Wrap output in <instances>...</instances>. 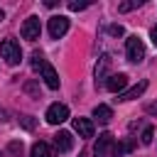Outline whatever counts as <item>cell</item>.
Returning a JSON list of instances; mask_svg holds the SVG:
<instances>
[{"label": "cell", "instance_id": "1", "mask_svg": "<svg viewBox=\"0 0 157 157\" xmlns=\"http://www.w3.org/2000/svg\"><path fill=\"white\" fill-rule=\"evenodd\" d=\"M0 59H5V64H10V66L20 64V61H22V49H20V44H17L15 39L0 42Z\"/></svg>", "mask_w": 157, "mask_h": 157}, {"label": "cell", "instance_id": "2", "mask_svg": "<svg viewBox=\"0 0 157 157\" xmlns=\"http://www.w3.org/2000/svg\"><path fill=\"white\" fill-rule=\"evenodd\" d=\"M125 54H128V61H132V64H140L145 59V44L137 34H130L125 39Z\"/></svg>", "mask_w": 157, "mask_h": 157}, {"label": "cell", "instance_id": "3", "mask_svg": "<svg viewBox=\"0 0 157 157\" xmlns=\"http://www.w3.org/2000/svg\"><path fill=\"white\" fill-rule=\"evenodd\" d=\"M113 147H115V140L110 132H101L96 145H93V155L96 157H113Z\"/></svg>", "mask_w": 157, "mask_h": 157}, {"label": "cell", "instance_id": "4", "mask_svg": "<svg viewBox=\"0 0 157 157\" xmlns=\"http://www.w3.org/2000/svg\"><path fill=\"white\" fill-rule=\"evenodd\" d=\"M49 37L52 39H61L66 32H69V17L66 15H54V17H49Z\"/></svg>", "mask_w": 157, "mask_h": 157}, {"label": "cell", "instance_id": "5", "mask_svg": "<svg viewBox=\"0 0 157 157\" xmlns=\"http://www.w3.org/2000/svg\"><path fill=\"white\" fill-rule=\"evenodd\" d=\"M44 118H47V123H49V125H61V123L69 118V108H66L64 103H52V105L47 108Z\"/></svg>", "mask_w": 157, "mask_h": 157}, {"label": "cell", "instance_id": "6", "mask_svg": "<svg viewBox=\"0 0 157 157\" xmlns=\"http://www.w3.org/2000/svg\"><path fill=\"white\" fill-rule=\"evenodd\" d=\"M39 34H42V25H39V17H27L25 22H22V37L27 39V42H37L39 39Z\"/></svg>", "mask_w": 157, "mask_h": 157}, {"label": "cell", "instance_id": "7", "mask_svg": "<svg viewBox=\"0 0 157 157\" xmlns=\"http://www.w3.org/2000/svg\"><path fill=\"white\" fill-rule=\"evenodd\" d=\"M125 86H128V76L125 74H113V76L105 78V88L113 91V93H118V96L125 91Z\"/></svg>", "mask_w": 157, "mask_h": 157}, {"label": "cell", "instance_id": "8", "mask_svg": "<svg viewBox=\"0 0 157 157\" xmlns=\"http://www.w3.org/2000/svg\"><path fill=\"white\" fill-rule=\"evenodd\" d=\"M54 145H56V150H59V152H69V150L74 147V137H71V132L59 130V132L54 135Z\"/></svg>", "mask_w": 157, "mask_h": 157}, {"label": "cell", "instance_id": "9", "mask_svg": "<svg viewBox=\"0 0 157 157\" xmlns=\"http://www.w3.org/2000/svg\"><path fill=\"white\" fill-rule=\"evenodd\" d=\"M74 130L78 137H93V123L88 118H74Z\"/></svg>", "mask_w": 157, "mask_h": 157}, {"label": "cell", "instance_id": "10", "mask_svg": "<svg viewBox=\"0 0 157 157\" xmlns=\"http://www.w3.org/2000/svg\"><path fill=\"white\" fill-rule=\"evenodd\" d=\"M42 78H44V83H47L49 88H59V74H56V69H54L52 64H44Z\"/></svg>", "mask_w": 157, "mask_h": 157}, {"label": "cell", "instance_id": "11", "mask_svg": "<svg viewBox=\"0 0 157 157\" xmlns=\"http://www.w3.org/2000/svg\"><path fill=\"white\" fill-rule=\"evenodd\" d=\"M145 88H147V81H140L137 86H132V88H128V91H123L118 101H132V98H140V96L145 93Z\"/></svg>", "mask_w": 157, "mask_h": 157}, {"label": "cell", "instance_id": "12", "mask_svg": "<svg viewBox=\"0 0 157 157\" xmlns=\"http://www.w3.org/2000/svg\"><path fill=\"white\" fill-rule=\"evenodd\" d=\"M110 61H113V59H110L108 54H103V56L98 59V64H96V83L105 78V74H108V69H110Z\"/></svg>", "mask_w": 157, "mask_h": 157}, {"label": "cell", "instance_id": "13", "mask_svg": "<svg viewBox=\"0 0 157 157\" xmlns=\"http://www.w3.org/2000/svg\"><path fill=\"white\" fill-rule=\"evenodd\" d=\"M93 118H96L98 123H108V120L113 118V110H110V105H105V103H98V105L93 108Z\"/></svg>", "mask_w": 157, "mask_h": 157}, {"label": "cell", "instance_id": "14", "mask_svg": "<svg viewBox=\"0 0 157 157\" xmlns=\"http://www.w3.org/2000/svg\"><path fill=\"white\" fill-rule=\"evenodd\" d=\"M29 157H54V150H52L47 142H34Z\"/></svg>", "mask_w": 157, "mask_h": 157}, {"label": "cell", "instance_id": "15", "mask_svg": "<svg viewBox=\"0 0 157 157\" xmlns=\"http://www.w3.org/2000/svg\"><path fill=\"white\" fill-rule=\"evenodd\" d=\"M132 147H135V142H132V140H123L120 145H115V147H113V157H123V155H128Z\"/></svg>", "mask_w": 157, "mask_h": 157}, {"label": "cell", "instance_id": "16", "mask_svg": "<svg viewBox=\"0 0 157 157\" xmlns=\"http://www.w3.org/2000/svg\"><path fill=\"white\" fill-rule=\"evenodd\" d=\"M44 64H47V61H44V56H42L39 52H32V69H34V71H42V69H44Z\"/></svg>", "mask_w": 157, "mask_h": 157}, {"label": "cell", "instance_id": "17", "mask_svg": "<svg viewBox=\"0 0 157 157\" xmlns=\"http://www.w3.org/2000/svg\"><path fill=\"white\" fill-rule=\"evenodd\" d=\"M152 137H155V128H152V125H147V128L142 130V137H140V142H142V145H150V142H152Z\"/></svg>", "mask_w": 157, "mask_h": 157}, {"label": "cell", "instance_id": "18", "mask_svg": "<svg viewBox=\"0 0 157 157\" xmlns=\"http://www.w3.org/2000/svg\"><path fill=\"white\" fill-rule=\"evenodd\" d=\"M137 5H140V0H132V2H120V5H118V10H120V12H130V10H132V7H137Z\"/></svg>", "mask_w": 157, "mask_h": 157}, {"label": "cell", "instance_id": "19", "mask_svg": "<svg viewBox=\"0 0 157 157\" xmlns=\"http://www.w3.org/2000/svg\"><path fill=\"white\" fill-rule=\"evenodd\" d=\"M7 150H10L12 155H20V152H22V142H17V140H12V142L7 145Z\"/></svg>", "mask_w": 157, "mask_h": 157}, {"label": "cell", "instance_id": "20", "mask_svg": "<svg viewBox=\"0 0 157 157\" xmlns=\"http://www.w3.org/2000/svg\"><path fill=\"white\" fill-rule=\"evenodd\" d=\"M86 7H88V2H69L71 12H78V10H86Z\"/></svg>", "mask_w": 157, "mask_h": 157}, {"label": "cell", "instance_id": "21", "mask_svg": "<svg viewBox=\"0 0 157 157\" xmlns=\"http://www.w3.org/2000/svg\"><path fill=\"white\" fill-rule=\"evenodd\" d=\"M108 34H113V37H123V27H120V25H110V27H108Z\"/></svg>", "mask_w": 157, "mask_h": 157}, {"label": "cell", "instance_id": "22", "mask_svg": "<svg viewBox=\"0 0 157 157\" xmlns=\"http://www.w3.org/2000/svg\"><path fill=\"white\" fill-rule=\"evenodd\" d=\"M20 123H22V128H27V130H32V128H34V120H32V115H25V118H20Z\"/></svg>", "mask_w": 157, "mask_h": 157}, {"label": "cell", "instance_id": "23", "mask_svg": "<svg viewBox=\"0 0 157 157\" xmlns=\"http://www.w3.org/2000/svg\"><path fill=\"white\" fill-rule=\"evenodd\" d=\"M150 39H152V44L157 47V25H155V27L150 29Z\"/></svg>", "mask_w": 157, "mask_h": 157}, {"label": "cell", "instance_id": "24", "mask_svg": "<svg viewBox=\"0 0 157 157\" xmlns=\"http://www.w3.org/2000/svg\"><path fill=\"white\" fill-rule=\"evenodd\" d=\"M2 20H5V12H2V10H0V22H2Z\"/></svg>", "mask_w": 157, "mask_h": 157}]
</instances>
